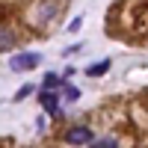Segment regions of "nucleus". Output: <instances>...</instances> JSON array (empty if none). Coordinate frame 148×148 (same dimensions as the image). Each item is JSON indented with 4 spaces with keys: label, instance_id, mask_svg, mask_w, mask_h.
Segmentation results:
<instances>
[{
    "label": "nucleus",
    "instance_id": "4",
    "mask_svg": "<svg viewBox=\"0 0 148 148\" xmlns=\"http://www.w3.org/2000/svg\"><path fill=\"white\" fill-rule=\"evenodd\" d=\"M110 71V59H101V62H92L89 68H86V74L95 80V77H104V74Z\"/></svg>",
    "mask_w": 148,
    "mask_h": 148
},
{
    "label": "nucleus",
    "instance_id": "8",
    "mask_svg": "<svg viewBox=\"0 0 148 148\" xmlns=\"http://www.w3.org/2000/svg\"><path fill=\"white\" fill-rule=\"evenodd\" d=\"M92 148H119V139H113V136H104V139H95V142H92Z\"/></svg>",
    "mask_w": 148,
    "mask_h": 148
},
{
    "label": "nucleus",
    "instance_id": "10",
    "mask_svg": "<svg viewBox=\"0 0 148 148\" xmlns=\"http://www.w3.org/2000/svg\"><path fill=\"white\" fill-rule=\"evenodd\" d=\"M30 92H33V86H21V89L15 92V101H24V98H27Z\"/></svg>",
    "mask_w": 148,
    "mask_h": 148
},
{
    "label": "nucleus",
    "instance_id": "7",
    "mask_svg": "<svg viewBox=\"0 0 148 148\" xmlns=\"http://www.w3.org/2000/svg\"><path fill=\"white\" fill-rule=\"evenodd\" d=\"M42 86H45V92H53L56 86H62V80H59L56 74H45V83Z\"/></svg>",
    "mask_w": 148,
    "mask_h": 148
},
{
    "label": "nucleus",
    "instance_id": "5",
    "mask_svg": "<svg viewBox=\"0 0 148 148\" xmlns=\"http://www.w3.org/2000/svg\"><path fill=\"white\" fill-rule=\"evenodd\" d=\"M15 45V36H12L9 27H0V51H9V47Z\"/></svg>",
    "mask_w": 148,
    "mask_h": 148
},
{
    "label": "nucleus",
    "instance_id": "9",
    "mask_svg": "<svg viewBox=\"0 0 148 148\" xmlns=\"http://www.w3.org/2000/svg\"><path fill=\"white\" fill-rule=\"evenodd\" d=\"M62 98H65V101H77V98H80V89H77V86H62Z\"/></svg>",
    "mask_w": 148,
    "mask_h": 148
},
{
    "label": "nucleus",
    "instance_id": "1",
    "mask_svg": "<svg viewBox=\"0 0 148 148\" xmlns=\"http://www.w3.org/2000/svg\"><path fill=\"white\" fill-rule=\"evenodd\" d=\"M39 62H42L39 53H15V56L9 59V68L12 71H30V68L39 65Z\"/></svg>",
    "mask_w": 148,
    "mask_h": 148
},
{
    "label": "nucleus",
    "instance_id": "11",
    "mask_svg": "<svg viewBox=\"0 0 148 148\" xmlns=\"http://www.w3.org/2000/svg\"><path fill=\"white\" fill-rule=\"evenodd\" d=\"M80 27H83V18H80V15H77V18H74V21H71V24H68V33H77V30H80Z\"/></svg>",
    "mask_w": 148,
    "mask_h": 148
},
{
    "label": "nucleus",
    "instance_id": "2",
    "mask_svg": "<svg viewBox=\"0 0 148 148\" xmlns=\"http://www.w3.org/2000/svg\"><path fill=\"white\" fill-rule=\"evenodd\" d=\"M95 136H92V130L89 127H71L68 133H65V142L68 145H86V142H92Z\"/></svg>",
    "mask_w": 148,
    "mask_h": 148
},
{
    "label": "nucleus",
    "instance_id": "3",
    "mask_svg": "<svg viewBox=\"0 0 148 148\" xmlns=\"http://www.w3.org/2000/svg\"><path fill=\"white\" fill-rule=\"evenodd\" d=\"M39 101H42V107H45L51 116H59V101H56V92H42V98H39Z\"/></svg>",
    "mask_w": 148,
    "mask_h": 148
},
{
    "label": "nucleus",
    "instance_id": "6",
    "mask_svg": "<svg viewBox=\"0 0 148 148\" xmlns=\"http://www.w3.org/2000/svg\"><path fill=\"white\" fill-rule=\"evenodd\" d=\"M53 15H56V3H47V0H42V3H39V21L53 18Z\"/></svg>",
    "mask_w": 148,
    "mask_h": 148
}]
</instances>
